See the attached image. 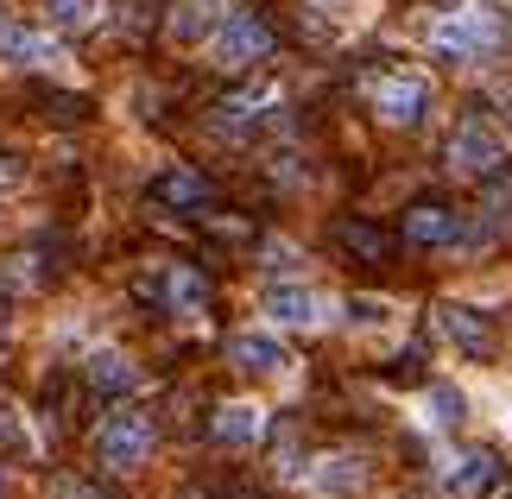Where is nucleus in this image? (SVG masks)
Returning <instances> with one entry per match:
<instances>
[{"instance_id": "1", "label": "nucleus", "mask_w": 512, "mask_h": 499, "mask_svg": "<svg viewBox=\"0 0 512 499\" xmlns=\"http://www.w3.org/2000/svg\"><path fill=\"white\" fill-rule=\"evenodd\" d=\"M424 45L437 57L475 64V57H494L506 45V19H500V7H487V0H462V7H449L424 26Z\"/></svg>"}, {"instance_id": "2", "label": "nucleus", "mask_w": 512, "mask_h": 499, "mask_svg": "<svg viewBox=\"0 0 512 499\" xmlns=\"http://www.w3.org/2000/svg\"><path fill=\"white\" fill-rule=\"evenodd\" d=\"M367 102L386 127H424L430 108H437V89H430L424 70H380L367 83Z\"/></svg>"}, {"instance_id": "3", "label": "nucleus", "mask_w": 512, "mask_h": 499, "mask_svg": "<svg viewBox=\"0 0 512 499\" xmlns=\"http://www.w3.org/2000/svg\"><path fill=\"white\" fill-rule=\"evenodd\" d=\"M272 57V26L260 13H222V26L209 32V64L215 70H253Z\"/></svg>"}, {"instance_id": "4", "label": "nucleus", "mask_w": 512, "mask_h": 499, "mask_svg": "<svg viewBox=\"0 0 512 499\" xmlns=\"http://www.w3.org/2000/svg\"><path fill=\"white\" fill-rule=\"evenodd\" d=\"M443 165L456 171V177H487V171H500V165H506L500 127L487 121V114H462L456 133H449V146H443Z\"/></svg>"}, {"instance_id": "5", "label": "nucleus", "mask_w": 512, "mask_h": 499, "mask_svg": "<svg viewBox=\"0 0 512 499\" xmlns=\"http://www.w3.org/2000/svg\"><path fill=\"white\" fill-rule=\"evenodd\" d=\"M146 455H152V417L146 411H108L102 430H95V462L127 474V468H140Z\"/></svg>"}, {"instance_id": "6", "label": "nucleus", "mask_w": 512, "mask_h": 499, "mask_svg": "<svg viewBox=\"0 0 512 499\" xmlns=\"http://www.w3.org/2000/svg\"><path fill=\"white\" fill-rule=\"evenodd\" d=\"M260 310H266L272 329H323L336 304H329L323 291H310V285H266Z\"/></svg>"}, {"instance_id": "7", "label": "nucleus", "mask_w": 512, "mask_h": 499, "mask_svg": "<svg viewBox=\"0 0 512 499\" xmlns=\"http://www.w3.org/2000/svg\"><path fill=\"white\" fill-rule=\"evenodd\" d=\"M500 234H512V165L481 177V222L462 228V247H475V241L487 247V241H500Z\"/></svg>"}, {"instance_id": "8", "label": "nucleus", "mask_w": 512, "mask_h": 499, "mask_svg": "<svg viewBox=\"0 0 512 499\" xmlns=\"http://www.w3.org/2000/svg\"><path fill=\"white\" fill-rule=\"evenodd\" d=\"M140 297H159V310H177V316H196L209 304V278L196 266H165L159 278H140Z\"/></svg>"}, {"instance_id": "9", "label": "nucleus", "mask_w": 512, "mask_h": 499, "mask_svg": "<svg viewBox=\"0 0 512 499\" xmlns=\"http://www.w3.org/2000/svg\"><path fill=\"white\" fill-rule=\"evenodd\" d=\"M437 329L449 335L456 354H468V361H487V354H494V323H487L475 304H456V297L437 304Z\"/></svg>"}, {"instance_id": "10", "label": "nucleus", "mask_w": 512, "mask_h": 499, "mask_svg": "<svg viewBox=\"0 0 512 499\" xmlns=\"http://www.w3.org/2000/svg\"><path fill=\"white\" fill-rule=\"evenodd\" d=\"M462 228H468L462 209L437 203V196L405 209V241H411V247H462Z\"/></svg>"}, {"instance_id": "11", "label": "nucleus", "mask_w": 512, "mask_h": 499, "mask_svg": "<svg viewBox=\"0 0 512 499\" xmlns=\"http://www.w3.org/2000/svg\"><path fill=\"white\" fill-rule=\"evenodd\" d=\"M228 361L241 367V373H253V379H285L291 373L285 342H279V335H266V329H241L228 342Z\"/></svg>"}, {"instance_id": "12", "label": "nucleus", "mask_w": 512, "mask_h": 499, "mask_svg": "<svg viewBox=\"0 0 512 499\" xmlns=\"http://www.w3.org/2000/svg\"><path fill=\"white\" fill-rule=\"evenodd\" d=\"M443 487L456 499H481L487 487H500V455L494 449H462L443 462Z\"/></svg>"}, {"instance_id": "13", "label": "nucleus", "mask_w": 512, "mask_h": 499, "mask_svg": "<svg viewBox=\"0 0 512 499\" xmlns=\"http://www.w3.org/2000/svg\"><path fill=\"white\" fill-rule=\"evenodd\" d=\"M209 436L228 443V449H253L266 436V405H253V398H228V405H215Z\"/></svg>"}, {"instance_id": "14", "label": "nucleus", "mask_w": 512, "mask_h": 499, "mask_svg": "<svg viewBox=\"0 0 512 499\" xmlns=\"http://www.w3.org/2000/svg\"><path fill=\"white\" fill-rule=\"evenodd\" d=\"M361 487H367V462L348 449L317 455V468H310V493H323V499H354Z\"/></svg>"}, {"instance_id": "15", "label": "nucleus", "mask_w": 512, "mask_h": 499, "mask_svg": "<svg viewBox=\"0 0 512 499\" xmlns=\"http://www.w3.org/2000/svg\"><path fill=\"white\" fill-rule=\"evenodd\" d=\"M152 203L159 209H209V177L190 165H171L152 177Z\"/></svg>"}, {"instance_id": "16", "label": "nucleus", "mask_w": 512, "mask_h": 499, "mask_svg": "<svg viewBox=\"0 0 512 499\" xmlns=\"http://www.w3.org/2000/svg\"><path fill=\"white\" fill-rule=\"evenodd\" d=\"M83 373H89V386L102 392V398H127V392H140V367H133L121 348H95Z\"/></svg>"}, {"instance_id": "17", "label": "nucleus", "mask_w": 512, "mask_h": 499, "mask_svg": "<svg viewBox=\"0 0 512 499\" xmlns=\"http://www.w3.org/2000/svg\"><path fill=\"white\" fill-rule=\"evenodd\" d=\"M336 247H342L348 259H361V266H380V259L392 253V234H386L380 222H361V215H342V222H336Z\"/></svg>"}, {"instance_id": "18", "label": "nucleus", "mask_w": 512, "mask_h": 499, "mask_svg": "<svg viewBox=\"0 0 512 499\" xmlns=\"http://www.w3.org/2000/svg\"><path fill=\"white\" fill-rule=\"evenodd\" d=\"M266 108H279V83H272V76H253V83H241L234 95H222V127H247V121H260Z\"/></svg>"}, {"instance_id": "19", "label": "nucleus", "mask_w": 512, "mask_h": 499, "mask_svg": "<svg viewBox=\"0 0 512 499\" xmlns=\"http://www.w3.org/2000/svg\"><path fill=\"white\" fill-rule=\"evenodd\" d=\"M0 57H7V64H26V70H38V64H51L57 57V38L51 32H38V26H7V38H0Z\"/></svg>"}, {"instance_id": "20", "label": "nucleus", "mask_w": 512, "mask_h": 499, "mask_svg": "<svg viewBox=\"0 0 512 499\" xmlns=\"http://www.w3.org/2000/svg\"><path fill=\"white\" fill-rule=\"evenodd\" d=\"M424 424H430V430H462V424H468V398H462V386L437 379V386L424 392Z\"/></svg>"}, {"instance_id": "21", "label": "nucleus", "mask_w": 512, "mask_h": 499, "mask_svg": "<svg viewBox=\"0 0 512 499\" xmlns=\"http://www.w3.org/2000/svg\"><path fill=\"white\" fill-rule=\"evenodd\" d=\"M102 19V0H45V26L51 32H89Z\"/></svg>"}, {"instance_id": "22", "label": "nucleus", "mask_w": 512, "mask_h": 499, "mask_svg": "<svg viewBox=\"0 0 512 499\" xmlns=\"http://www.w3.org/2000/svg\"><path fill=\"white\" fill-rule=\"evenodd\" d=\"M215 26H222V7H215V0H184V7L171 13V32L177 38H209Z\"/></svg>"}, {"instance_id": "23", "label": "nucleus", "mask_w": 512, "mask_h": 499, "mask_svg": "<svg viewBox=\"0 0 512 499\" xmlns=\"http://www.w3.org/2000/svg\"><path fill=\"white\" fill-rule=\"evenodd\" d=\"M342 316H348L354 329H386V323H392V304H386V297H367V291H361V297H348V304H342Z\"/></svg>"}, {"instance_id": "24", "label": "nucleus", "mask_w": 512, "mask_h": 499, "mask_svg": "<svg viewBox=\"0 0 512 499\" xmlns=\"http://www.w3.org/2000/svg\"><path fill=\"white\" fill-rule=\"evenodd\" d=\"M19 177H26V165H19L13 152H0V184H19Z\"/></svg>"}, {"instance_id": "25", "label": "nucleus", "mask_w": 512, "mask_h": 499, "mask_svg": "<svg viewBox=\"0 0 512 499\" xmlns=\"http://www.w3.org/2000/svg\"><path fill=\"white\" fill-rule=\"evenodd\" d=\"M7 26H13V13H7V7H0V38H7Z\"/></svg>"}, {"instance_id": "26", "label": "nucleus", "mask_w": 512, "mask_h": 499, "mask_svg": "<svg viewBox=\"0 0 512 499\" xmlns=\"http://www.w3.org/2000/svg\"><path fill=\"white\" fill-rule=\"evenodd\" d=\"M0 493H7V481H0Z\"/></svg>"}, {"instance_id": "27", "label": "nucleus", "mask_w": 512, "mask_h": 499, "mask_svg": "<svg viewBox=\"0 0 512 499\" xmlns=\"http://www.w3.org/2000/svg\"><path fill=\"white\" fill-rule=\"evenodd\" d=\"M506 499H512V493H506Z\"/></svg>"}]
</instances>
